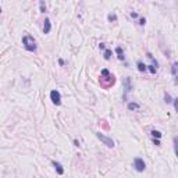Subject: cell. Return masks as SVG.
Returning a JSON list of instances; mask_svg holds the SVG:
<instances>
[{"instance_id": "30bf717a", "label": "cell", "mask_w": 178, "mask_h": 178, "mask_svg": "<svg viewBox=\"0 0 178 178\" xmlns=\"http://www.w3.org/2000/svg\"><path fill=\"white\" fill-rule=\"evenodd\" d=\"M127 107H128V110H139V104L138 103H134V102H131V103H128L127 104Z\"/></svg>"}, {"instance_id": "9a60e30c", "label": "cell", "mask_w": 178, "mask_h": 178, "mask_svg": "<svg viewBox=\"0 0 178 178\" xmlns=\"http://www.w3.org/2000/svg\"><path fill=\"white\" fill-rule=\"evenodd\" d=\"M110 57H111V50L110 49H106V50H104V59L110 60Z\"/></svg>"}, {"instance_id": "4fadbf2b", "label": "cell", "mask_w": 178, "mask_h": 178, "mask_svg": "<svg viewBox=\"0 0 178 178\" xmlns=\"http://www.w3.org/2000/svg\"><path fill=\"white\" fill-rule=\"evenodd\" d=\"M115 51H117V54H118L117 57H118L120 60H124V51H123V49H121V47L118 46L117 49H115Z\"/></svg>"}, {"instance_id": "7c38bea8", "label": "cell", "mask_w": 178, "mask_h": 178, "mask_svg": "<svg viewBox=\"0 0 178 178\" xmlns=\"http://www.w3.org/2000/svg\"><path fill=\"white\" fill-rule=\"evenodd\" d=\"M173 142H174V152H175V156L178 157V136H174Z\"/></svg>"}, {"instance_id": "5bb4252c", "label": "cell", "mask_w": 178, "mask_h": 178, "mask_svg": "<svg viewBox=\"0 0 178 178\" xmlns=\"http://www.w3.org/2000/svg\"><path fill=\"white\" fill-rule=\"evenodd\" d=\"M150 134H152L153 138H157V139H160V138H161V132H160V131H156V129H153Z\"/></svg>"}, {"instance_id": "6da1fadb", "label": "cell", "mask_w": 178, "mask_h": 178, "mask_svg": "<svg viewBox=\"0 0 178 178\" xmlns=\"http://www.w3.org/2000/svg\"><path fill=\"white\" fill-rule=\"evenodd\" d=\"M22 45L28 51H36V42H35L34 36L31 35H24L22 36Z\"/></svg>"}, {"instance_id": "e0dca14e", "label": "cell", "mask_w": 178, "mask_h": 178, "mask_svg": "<svg viewBox=\"0 0 178 178\" xmlns=\"http://www.w3.org/2000/svg\"><path fill=\"white\" fill-rule=\"evenodd\" d=\"M40 11H42V13H45V11H46V4H45V3H43V1H40Z\"/></svg>"}, {"instance_id": "7402d4cb", "label": "cell", "mask_w": 178, "mask_h": 178, "mask_svg": "<svg viewBox=\"0 0 178 178\" xmlns=\"http://www.w3.org/2000/svg\"><path fill=\"white\" fill-rule=\"evenodd\" d=\"M131 17L132 18H138V14H136V13H131Z\"/></svg>"}, {"instance_id": "44dd1931", "label": "cell", "mask_w": 178, "mask_h": 178, "mask_svg": "<svg viewBox=\"0 0 178 178\" xmlns=\"http://www.w3.org/2000/svg\"><path fill=\"white\" fill-rule=\"evenodd\" d=\"M139 24H140V25H145V24H146V20H145V18H140V20H139Z\"/></svg>"}, {"instance_id": "5b68a950", "label": "cell", "mask_w": 178, "mask_h": 178, "mask_svg": "<svg viewBox=\"0 0 178 178\" xmlns=\"http://www.w3.org/2000/svg\"><path fill=\"white\" fill-rule=\"evenodd\" d=\"M50 99H51V102L54 103L56 106H60V104H61V95H60L59 90L53 89V90L50 92Z\"/></svg>"}, {"instance_id": "7a4b0ae2", "label": "cell", "mask_w": 178, "mask_h": 178, "mask_svg": "<svg viewBox=\"0 0 178 178\" xmlns=\"http://www.w3.org/2000/svg\"><path fill=\"white\" fill-rule=\"evenodd\" d=\"M104 81H107L106 86H104V88H109L110 85L114 84V76L111 75V74L107 71V70H103V71H102V84H104Z\"/></svg>"}, {"instance_id": "277c9868", "label": "cell", "mask_w": 178, "mask_h": 178, "mask_svg": "<svg viewBox=\"0 0 178 178\" xmlns=\"http://www.w3.org/2000/svg\"><path fill=\"white\" fill-rule=\"evenodd\" d=\"M134 168H135L138 173H142V171H145V168H146V164H145L143 159L136 157L135 160H134Z\"/></svg>"}, {"instance_id": "d6986e66", "label": "cell", "mask_w": 178, "mask_h": 178, "mask_svg": "<svg viewBox=\"0 0 178 178\" xmlns=\"http://www.w3.org/2000/svg\"><path fill=\"white\" fill-rule=\"evenodd\" d=\"M174 107H175V111L178 113V98L174 99Z\"/></svg>"}, {"instance_id": "ffe728a7", "label": "cell", "mask_w": 178, "mask_h": 178, "mask_svg": "<svg viewBox=\"0 0 178 178\" xmlns=\"http://www.w3.org/2000/svg\"><path fill=\"white\" fill-rule=\"evenodd\" d=\"M149 71L152 72V74H156V71H157V68H154L153 65H149Z\"/></svg>"}, {"instance_id": "8fae6325", "label": "cell", "mask_w": 178, "mask_h": 178, "mask_svg": "<svg viewBox=\"0 0 178 178\" xmlns=\"http://www.w3.org/2000/svg\"><path fill=\"white\" fill-rule=\"evenodd\" d=\"M136 65H138V70H139L140 72H145L146 70H148V65H145L142 61H138V64H136Z\"/></svg>"}, {"instance_id": "8992f818", "label": "cell", "mask_w": 178, "mask_h": 178, "mask_svg": "<svg viewBox=\"0 0 178 178\" xmlns=\"http://www.w3.org/2000/svg\"><path fill=\"white\" fill-rule=\"evenodd\" d=\"M51 29V22L49 18H45V21H43V34H49Z\"/></svg>"}, {"instance_id": "2e32d148", "label": "cell", "mask_w": 178, "mask_h": 178, "mask_svg": "<svg viewBox=\"0 0 178 178\" xmlns=\"http://www.w3.org/2000/svg\"><path fill=\"white\" fill-rule=\"evenodd\" d=\"M109 21H117V17H115V14H109Z\"/></svg>"}, {"instance_id": "ac0fdd59", "label": "cell", "mask_w": 178, "mask_h": 178, "mask_svg": "<svg viewBox=\"0 0 178 178\" xmlns=\"http://www.w3.org/2000/svg\"><path fill=\"white\" fill-rule=\"evenodd\" d=\"M164 99H165V103H171V102H173V100H171V96H170L168 93H165Z\"/></svg>"}, {"instance_id": "ba28073f", "label": "cell", "mask_w": 178, "mask_h": 178, "mask_svg": "<svg viewBox=\"0 0 178 178\" xmlns=\"http://www.w3.org/2000/svg\"><path fill=\"white\" fill-rule=\"evenodd\" d=\"M124 84H125V93H128V92L132 89L131 88V79H129V76H127V78H125Z\"/></svg>"}, {"instance_id": "9c48e42d", "label": "cell", "mask_w": 178, "mask_h": 178, "mask_svg": "<svg viewBox=\"0 0 178 178\" xmlns=\"http://www.w3.org/2000/svg\"><path fill=\"white\" fill-rule=\"evenodd\" d=\"M171 74L174 76H178V61L173 63V65H171Z\"/></svg>"}, {"instance_id": "52a82bcc", "label": "cell", "mask_w": 178, "mask_h": 178, "mask_svg": "<svg viewBox=\"0 0 178 178\" xmlns=\"http://www.w3.org/2000/svg\"><path fill=\"white\" fill-rule=\"evenodd\" d=\"M51 164H53V167L56 168V171H57L59 175H63V174H64V168H63V165L60 164L59 161H51Z\"/></svg>"}, {"instance_id": "3957f363", "label": "cell", "mask_w": 178, "mask_h": 178, "mask_svg": "<svg viewBox=\"0 0 178 178\" xmlns=\"http://www.w3.org/2000/svg\"><path fill=\"white\" fill-rule=\"evenodd\" d=\"M95 135H96V138H98L99 140H102V142L106 145L107 148H114V140L111 139V138H109V136H106V135H103V134H100V132H96Z\"/></svg>"}, {"instance_id": "603a6c76", "label": "cell", "mask_w": 178, "mask_h": 178, "mask_svg": "<svg viewBox=\"0 0 178 178\" xmlns=\"http://www.w3.org/2000/svg\"><path fill=\"white\" fill-rule=\"evenodd\" d=\"M153 142H154V143H156L157 146H159V145H160V142H159V139H157V140H156V139H153Z\"/></svg>"}]
</instances>
